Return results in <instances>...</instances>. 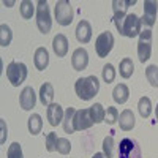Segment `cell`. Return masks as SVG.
Instances as JSON below:
<instances>
[{
  "instance_id": "obj_2",
  "label": "cell",
  "mask_w": 158,
  "mask_h": 158,
  "mask_svg": "<svg viewBox=\"0 0 158 158\" xmlns=\"http://www.w3.org/2000/svg\"><path fill=\"white\" fill-rule=\"evenodd\" d=\"M114 24H115L118 33L123 35V36H128V38L138 36L141 33V27H142L141 18H138L135 13H130V15H127L122 21L114 22Z\"/></svg>"
},
{
  "instance_id": "obj_21",
  "label": "cell",
  "mask_w": 158,
  "mask_h": 158,
  "mask_svg": "<svg viewBox=\"0 0 158 158\" xmlns=\"http://www.w3.org/2000/svg\"><path fill=\"white\" fill-rule=\"evenodd\" d=\"M74 114H76V109L74 108H67L65 111V115H63V130L65 133H74Z\"/></svg>"
},
{
  "instance_id": "obj_6",
  "label": "cell",
  "mask_w": 158,
  "mask_h": 158,
  "mask_svg": "<svg viewBox=\"0 0 158 158\" xmlns=\"http://www.w3.org/2000/svg\"><path fill=\"white\" fill-rule=\"evenodd\" d=\"M152 52V30L146 29L141 30L139 33V41H138V57L141 63H146L150 59Z\"/></svg>"
},
{
  "instance_id": "obj_9",
  "label": "cell",
  "mask_w": 158,
  "mask_h": 158,
  "mask_svg": "<svg viewBox=\"0 0 158 158\" xmlns=\"http://www.w3.org/2000/svg\"><path fill=\"white\" fill-rule=\"evenodd\" d=\"M156 10H158V3L155 0H146L144 2V16L141 18L142 25H146L149 29L153 27L156 19Z\"/></svg>"
},
{
  "instance_id": "obj_3",
  "label": "cell",
  "mask_w": 158,
  "mask_h": 158,
  "mask_svg": "<svg viewBox=\"0 0 158 158\" xmlns=\"http://www.w3.org/2000/svg\"><path fill=\"white\" fill-rule=\"evenodd\" d=\"M27 67L22 63V62H10L8 67H6V77L8 81L15 85V87H19L25 79H27Z\"/></svg>"
},
{
  "instance_id": "obj_18",
  "label": "cell",
  "mask_w": 158,
  "mask_h": 158,
  "mask_svg": "<svg viewBox=\"0 0 158 158\" xmlns=\"http://www.w3.org/2000/svg\"><path fill=\"white\" fill-rule=\"evenodd\" d=\"M135 123H136V118H135L133 111L125 109L120 115H118V125H120V130H123V131H130V130H133Z\"/></svg>"
},
{
  "instance_id": "obj_22",
  "label": "cell",
  "mask_w": 158,
  "mask_h": 158,
  "mask_svg": "<svg viewBox=\"0 0 158 158\" xmlns=\"http://www.w3.org/2000/svg\"><path fill=\"white\" fill-rule=\"evenodd\" d=\"M133 71H135V65H133V60L125 57L120 60V65H118V73L123 79H130L133 76Z\"/></svg>"
},
{
  "instance_id": "obj_4",
  "label": "cell",
  "mask_w": 158,
  "mask_h": 158,
  "mask_svg": "<svg viewBox=\"0 0 158 158\" xmlns=\"http://www.w3.org/2000/svg\"><path fill=\"white\" fill-rule=\"evenodd\" d=\"M36 25L41 33H49L52 27V19H51V13H49V5L46 0H40L36 3Z\"/></svg>"
},
{
  "instance_id": "obj_29",
  "label": "cell",
  "mask_w": 158,
  "mask_h": 158,
  "mask_svg": "<svg viewBox=\"0 0 158 158\" xmlns=\"http://www.w3.org/2000/svg\"><path fill=\"white\" fill-rule=\"evenodd\" d=\"M103 153L106 158H112L114 155V138L112 136H106L103 139Z\"/></svg>"
},
{
  "instance_id": "obj_25",
  "label": "cell",
  "mask_w": 158,
  "mask_h": 158,
  "mask_svg": "<svg viewBox=\"0 0 158 158\" xmlns=\"http://www.w3.org/2000/svg\"><path fill=\"white\" fill-rule=\"evenodd\" d=\"M138 109H139L141 117L147 118V117L152 114V101H150V98H149V97L139 98V101H138Z\"/></svg>"
},
{
  "instance_id": "obj_13",
  "label": "cell",
  "mask_w": 158,
  "mask_h": 158,
  "mask_svg": "<svg viewBox=\"0 0 158 158\" xmlns=\"http://www.w3.org/2000/svg\"><path fill=\"white\" fill-rule=\"evenodd\" d=\"M35 103H36V95L32 87H24L21 92V97H19V104L24 111H30L32 108H35Z\"/></svg>"
},
{
  "instance_id": "obj_14",
  "label": "cell",
  "mask_w": 158,
  "mask_h": 158,
  "mask_svg": "<svg viewBox=\"0 0 158 158\" xmlns=\"http://www.w3.org/2000/svg\"><path fill=\"white\" fill-rule=\"evenodd\" d=\"M46 115H48L49 123L52 127H57L59 123L63 122L65 112H63V109H62V106H60L59 103H52L51 106H48V109H46Z\"/></svg>"
},
{
  "instance_id": "obj_24",
  "label": "cell",
  "mask_w": 158,
  "mask_h": 158,
  "mask_svg": "<svg viewBox=\"0 0 158 158\" xmlns=\"http://www.w3.org/2000/svg\"><path fill=\"white\" fill-rule=\"evenodd\" d=\"M89 109H90V117H92V120H94V123L104 122V114H106V111H104V108L100 103H95L94 106H90Z\"/></svg>"
},
{
  "instance_id": "obj_27",
  "label": "cell",
  "mask_w": 158,
  "mask_h": 158,
  "mask_svg": "<svg viewBox=\"0 0 158 158\" xmlns=\"http://www.w3.org/2000/svg\"><path fill=\"white\" fill-rule=\"evenodd\" d=\"M19 10H21V16L24 19H30L33 16V13H35V6H33V3L30 2V0H22V2L19 3Z\"/></svg>"
},
{
  "instance_id": "obj_36",
  "label": "cell",
  "mask_w": 158,
  "mask_h": 158,
  "mask_svg": "<svg viewBox=\"0 0 158 158\" xmlns=\"http://www.w3.org/2000/svg\"><path fill=\"white\" fill-rule=\"evenodd\" d=\"M92 158H106V156H104V153H101V152H97L94 156H92Z\"/></svg>"
},
{
  "instance_id": "obj_19",
  "label": "cell",
  "mask_w": 158,
  "mask_h": 158,
  "mask_svg": "<svg viewBox=\"0 0 158 158\" xmlns=\"http://www.w3.org/2000/svg\"><path fill=\"white\" fill-rule=\"evenodd\" d=\"M52 100H54V87L49 82H44L41 87H40V101H41L43 106H51Z\"/></svg>"
},
{
  "instance_id": "obj_28",
  "label": "cell",
  "mask_w": 158,
  "mask_h": 158,
  "mask_svg": "<svg viewBox=\"0 0 158 158\" xmlns=\"http://www.w3.org/2000/svg\"><path fill=\"white\" fill-rule=\"evenodd\" d=\"M146 77L152 87H158V67L156 65H149L146 68Z\"/></svg>"
},
{
  "instance_id": "obj_7",
  "label": "cell",
  "mask_w": 158,
  "mask_h": 158,
  "mask_svg": "<svg viewBox=\"0 0 158 158\" xmlns=\"http://www.w3.org/2000/svg\"><path fill=\"white\" fill-rule=\"evenodd\" d=\"M118 158H142L141 146L136 139L125 138L118 144Z\"/></svg>"
},
{
  "instance_id": "obj_30",
  "label": "cell",
  "mask_w": 158,
  "mask_h": 158,
  "mask_svg": "<svg viewBox=\"0 0 158 158\" xmlns=\"http://www.w3.org/2000/svg\"><path fill=\"white\" fill-rule=\"evenodd\" d=\"M114 79H115V68L111 63H106L103 67V81L106 84H111L114 82Z\"/></svg>"
},
{
  "instance_id": "obj_15",
  "label": "cell",
  "mask_w": 158,
  "mask_h": 158,
  "mask_svg": "<svg viewBox=\"0 0 158 158\" xmlns=\"http://www.w3.org/2000/svg\"><path fill=\"white\" fill-rule=\"evenodd\" d=\"M76 38L79 43H89L92 40V25L89 21H79L77 27H76Z\"/></svg>"
},
{
  "instance_id": "obj_1",
  "label": "cell",
  "mask_w": 158,
  "mask_h": 158,
  "mask_svg": "<svg viewBox=\"0 0 158 158\" xmlns=\"http://www.w3.org/2000/svg\"><path fill=\"white\" fill-rule=\"evenodd\" d=\"M74 92L81 100L89 101L100 92V81L97 79V76L79 77L74 84Z\"/></svg>"
},
{
  "instance_id": "obj_23",
  "label": "cell",
  "mask_w": 158,
  "mask_h": 158,
  "mask_svg": "<svg viewBox=\"0 0 158 158\" xmlns=\"http://www.w3.org/2000/svg\"><path fill=\"white\" fill-rule=\"evenodd\" d=\"M41 128H43V120H41V115L40 114H32L29 117V131L32 136H36L41 133Z\"/></svg>"
},
{
  "instance_id": "obj_32",
  "label": "cell",
  "mask_w": 158,
  "mask_h": 158,
  "mask_svg": "<svg viewBox=\"0 0 158 158\" xmlns=\"http://www.w3.org/2000/svg\"><path fill=\"white\" fill-rule=\"evenodd\" d=\"M57 152L62 155H68L71 152V142L67 138H59L57 141Z\"/></svg>"
},
{
  "instance_id": "obj_5",
  "label": "cell",
  "mask_w": 158,
  "mask_h": 158,
  "mask_svg": "<svg viewBox=\"0 0 158 158\" xmlns=\"http://www.w3.org/2000/svg\"><path fill=\"white\" fill-rule=\"evenodd\" d=\"M54 15H56V21L57 24L67 27L73 22V6L68 0H59L56 3V8H54Z\"/></svg>"
},
{
  "instance_id": "obj_26",
  "label": "cell",
  "mask_w": 158,
  "mask_h": 158,
  "mask_svg": "<svg viewBox=\"0 0 158 158\" xmlns=\"http://www.w3.org/2000/svg\"><path fill=\"white\" fill-rule=\"evenodd\" d=\"M11 40H13V32H11V29L8 27L6 24H2V25H0V46H2V48L10 46Z\"/></svg>"
},
{
  "instance_id": "obj_31",
  "label": "cell",
  "mask_w": 158,
  "mask_h": 158,
  "mask_svg": "<svg viewBox=\"0 0 158 158\" xmlns=\"http://www.w3.org/2000/svg\"><path fill=\"white\" fill-rule=\"evenodd\" d=\"M6 156L8 158H24L21 144L19 142H13L11 146L8 147V150H6Z\"/></svg>"
},
{
  "instance_id": "obj_10",
  "label": "cell",
  "mask_w": 158,
  "mask_h": 158,
  "mask_svg": "<svg viewBox=\"0 0 158 158\" xmlns=\"http://www.w3.org/2000/svg\"><path fill=\"white\" fill-rule=\"evenodd\" d=\"M94 125V120L90 117V109H79L74 114V130L81 131V130H89Z\"/></svg>"
},
{
  "instance_id": "obj_37",
  "label": "cell",
  "mask_w": 158,
  "mask_h": 158,
  "mask_svg": "<svg viewBox=\"0 0 158 158\" xmlns=\"http://www.w3.org/2000/svg\"><path fill=\"white\" fill-rule=\"evenodd\" d=\"M155 115H156V120H158V104H156V108H155Z\"/></svg>"
},
{
  "instance_id": "obj_33",
  "label": "cell",
  "mask_w": 158,
  "mask_h": 158,
  "mask_svg": "<svg viewBox=\"0 0 158 158\" xmlns=\"http://www.w3.org/2000/svg\"><path fill=\"white\" fill-rule=\"evenodd\" d=\"M57 133H48L46 136V150L48 152H56L57 150Z\"/></svg>"
},
{
  "instance_id": "obj_17",
  "label": "cell",
  "mask_w": 158,
  "mask_h": 158,
  "mask_svg": "<svg viewBox=\"0 0 158 158\" xmlns=\"http://www.w3.org/2000/svg\"><path fill=\"white\" fill-rule=\"evenodd\" d=\"M33 62H35L36 70H40V71L46 70L48 65H49V52H48V49H46V48H38V49L35 51Z\"/></svg>"
},
{
  "instance_id": "obj_11",
  "label": "cell",
  "mask_w": 158,
  "mask_h": 158,
  "mask_svg": "<svg viewBox=\"0 0 158 158\" xmlns=\"http://www.w3.org/2000/svg\"><path fill=\"white\" fill-rule=\"evenodd\" d=\"M71 65L76 71H82L89 65V52L84 48H77L71 56Z\"/></svg>"
},
{
  "instance_id": "obj_35",
  "label": "cell",
  "mask_w": 158,
  "mask_h": 158,
  "mask_svg": "<svg viewBox=\"0 0 158 158\" xmlns=\"http://www.w3.org/2000/svg\"><path fill=\"white\" fill-rule=\"evenodd\" d=\"M0 128H2V136H0V144H5L6 136H8V128H6V123H5L3 118H0Z\"/></svg>"
},
{
  "instance_id": "obj_8",
  "label": "cell",
  "mask_w": 158,
  "mask_h": 158,
  "mask_svg": "<svg viewBox=\"0 0 158 158\" xmlns=\"http://www.w3.org/2000/svg\"><path fill=\"white\" fill-rule=\"evenodd\" d=\"M112 46H114V36L111 32H103L98 35L97 41H95V49H97L98 57H101V59L106 57L111 52Z\"/></svg>"
},
{
  "instance_id": "obj_34",
  "label": "cell",
  "mask_w": 158,
  "mask_h": 158,
  "mask_svg": "<svg viewBox=\"0 0 158 158\" xmlns=\"http://www.w3.org/2000/svg\"><path fill=\"white\" fill-rule=\"evenodd\" d=\"M117 120H118V111L115 108H108L106 114H104V122L108 125H114Z\"/></svg>"
},
{
  "instance_id": "obj_16",
  "label": "cell",
  "mask_w": 158,
  "mask_h": 158,
  "mask_svg": "<svg viewBox=\"0 0 158 158\" xmlns=\"http://www.w3.org/2000/svg\"><path fill=\"white\" fill-rule=\"evenodd\" d=\"M52 49H54L56 56L57 57H65L68 52V40L67 36H65L63 33H59L54 36V40H52Z\"/></svg>"
},
{
  "instance_id": "obj_20",
  "label": "cell",
  "mask_w": 158,
  "mask_h": 158,
  "mask_svg": "<svg viewBox=\"0 0 158 158\" xmlns=\"http://www.w3.org/2000/svg\"><path fill=\"white\" fill-rule=\"evenodd\" d=\"M112 98H114V101L118 103V104L127 103L128 98H130V89H128V85H125V84H117V85L114 87V90H112Z\"/></svg>"
},
{
  "instance_id": "obj_12",
  "label": "cell",
  "mask_w": 158,
  "mask_h": 158,
  "mask_svg": "<svg viewBox=\"0 0 158 158\" xmlns=\"http://www.w3.org/2000/svg\"><path fill=\"white\" fill-rule=\"evenodd\" d=\"M131 5H136V0H114L112 2V10H114V22L122 21L127 16V10Z\"/></svg>"
}]
</instances>
